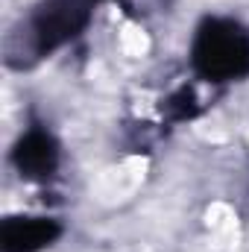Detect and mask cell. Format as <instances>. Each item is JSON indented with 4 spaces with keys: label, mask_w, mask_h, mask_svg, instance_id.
<instances>
[{
    "label": "cell",
    "mask_w": 249,
    "mask_h": 252,
    "mask_svg": "<svg viewBox=\"0 0 249 252\" xmlns=\"http://www.w3.org/2000/svg\"><path fill=\"white\" fill-rule=\"evenodd\" d=\"M121 47H124L126 56H144L147 47H150V38H147V32H144L141 27L126 24L124 32H121Z\"/></svg>",
    "instance_id": "obj_3"
},
{
    "label": "cell",
    "mask_w": 249,
    "mask_h": 252,
    "mask_svg": "<svg viewBox=\"0 0 249 252\" xmlns=\"http://www.w3.org/2000/svg\"><path fill=\"white\" fill-rule=\"evenodd\" d=\"M208 229L217 235L220 244H229L232 235L238 232V217H235V208L226 205V202H214L208 208Z\"/></svg>",
    "instance_id": "obj_2"
},
{
    "label": "cell",
    "mask_w": 249,
    "mask_h": 252,
    "mask_svg": "<svg viewBox=\"0 0 249 252\" xmlns=\"http://www.w3.org/2000/svg\"><path fill=\"white\" fill-rule=\"evenodd\" d=\"M144 170H147V161H144V158H126L124 164L103 170V173L97 176V182H94L91 190H94V196H97L100 202H106V205L124 202V199H129V196L138 190L141 179H144Z\"/></svg>",
    "instance_id": "obj_1"
}]
</instances>
